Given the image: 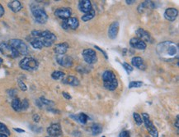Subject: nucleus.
Returning <instances> with one entry per match:
<instances>
[{
	"label": "nucleus",
	"mask_w": 179,
	"mask_h": 137,
	"mask_svg": "<svg viewBox=\"0 0 179 137\" xmlns=\"http://www.w3.org/2000/svg\"><path fill=\"white\" fill-rule=\"evenodd\" d=\"M29 108V101L27 98H24L22 101V104H21V110H26L27 108Z\"/></svg>",
	"instance_id": "72a5a7b5"
},
{
	"label": "nucleus",
	"mask_w": 179,
	"mask_h": 137,
	"mask_svg": "<svg viewBox=\"0 0 179 137\" xmlns=\"http://www.w3.org/2000/svg\"><path fill=\"white\" fill-rule=\"evenodd\" d=\"M47 133L49 134L50 137H58L61 136L62 134V130L61 127L59 123H53L51 124L49 127L47 128Z\"/></svg>",
	"instance_id": "f8f14e48"
},
{
	"label": "nucleus",
	"mask_w": 179,
	"mask_h": 137,
	"mask_svg": "<svg viewBox=\"0 0 179 137\" xmlns=\"http://www.w3.org/2000/svg\"><path fill=\"white\" fill-rule=\"evenodd\" d=\"M8 7L13 12H20L21 10L22 9V4L21 3V2L18 1V0H13V1L9 2L8 3Z\"/></svg>",
	"instance_id": "6ab92c4d"
},
{
	"label": "nucleus",
	"mask_w": 179,
	"mask_h": 137,
	"mask_svg": "<svg viewBox=\"0 0 179 137\" xmlns=\"http://www.w3.org/2000/svg\"><path fill=\"white\" fill-rule=\"evenodd\" d=\"M150 3H151L150 1H144V3H140L139 5V7H138V12H139V13H143L144 11L149 8V5Z\"/></svg>",
	"instance_id": "cd10ccee"
},
{
	"label": "nucleus",
	"mask_w": 179,
	"mask_h": 137,
	"mask_svg": "<svg viewBox=\"0 0 179 137\" xmlns=\"http://www.w3.org/2000/svg\"><path fill=\"white\" fill-rule=\"evenodd\" d=\"M19 67L24 71L32 72L38 68L39 63L36 59L31 58V57H26L22 59L19 63Z\"/></svg>",
	"instance_id": "7ed1b4c3"
},
{
	"label": "nucleus",
	"mask_w": 179,
	"mask_h": 137,
	"mask_svg": "<svg viewBox=\"0 0 179 137\" xmlns=\"http://www.w3.org/2000/svg\"><path fill=\"white\" fill-rule=\"evenodd\" d=\"M48 111L52 112V113H59L58 110H55V109H53V108H48Z\"/></svg>",
	"instance_id": "49530a36"
},
{
	"label": "nucleus",
	"mask_w": 179,
	"mask_h": 137,
	"mask_svg": "<svg viewBox=\"0 0 179 137\" xmlns=\"http://www.w3.org/2000/svg\"><path fill=\"white\" fill-rule=\"evenodd\" d=\"M94 48H96V49H98V50H99L100 52H102V54H103V55L105 56V59H108V56H107V53L105 52L103 49H102L100 47H98V45H94Z\"/></svg>",
	"instance_id": "58836bf2"
},
{
	"label": "nucleus",
	"mask_w": 179,
	"mask_h": 137,
	"mask_svg": "<svg viewBox=\"0 0 179 137\" xmlns=\"http://www.w3.org/2000/svg\"><path fill=\"white\" fill-rule=\"evenodd\" d=\"M36 104L37 105V107H38V108H41L43 106H44V105L41 103V102L40 101V99H36Z\"/></svg>",
	"instance_id": "37998d69"
},
{
	"label": "nucleus",
	"mask_w": 179,
	"mask_h": 137,
	"mask_svg": "<svg viewBox=\"0 0 179 137\" xmlns=\"http://www.w3.org/2000/svg\"><path fill=\"white\" fill-rule=\"evenodd\" d=\"M61 26L64 30H76L79 26V21L76 17H70L68 19L63 20Z\"/></svg>",
	"instance_id": "1a4fd4ad"
},
{
	"label": "nucleus",
	"mask_w": 179,
	"mask_h": 137,
	"mask_svg": "<svg viewBox=\"0 0 179 137\" xmlns=\"http://www.w3.org/2000/svg\"><path fill=\"white\" fill-rule=\"evenodd\" d=\"M119 137H130V135L128 131H123L120 133Z\"/></svg>",
	"instance_id": "e433bc0d"
},
{
	"label": "nucleus",
	"mask_w": 179,
	"mask_h": 137,
	"mask_svg": "<svg viewBox=\"0 0 179 137\" xmlns=\"http://www.w3.org/2000/svg\"><path fill=\"white\" fill-rule=\"evenodd\" d=\"M62 95L64 96V98H66V99H71L72 98V96L70 95V94L68 93V92H65V91H64V92H62Z\"/></svg>",
	"instance_id": "ea45409f"
},
{
	"label": "nucleus",
	"mask_w": 179,
	"mask_h": 137,
	"mask_svg": "<svg viewBox=\"0 0 179 137\" xmlns=\"http://www.w3.org/2000/svg\"><path fill=\"white\" fill-rule=\"evenodd\" d=\"M5 13V10H4V8L2 4H0V17H2L3 15Z\"/></svg>",
	"instance_id": "79ce46f5"
},
{
	"label": "nucleus",
	"mask_w": 179,
	"mask_h": 137,
	"mask_svg": "<svg viewBox=\"0 0 179 137\" xmlns=\"http://www.w3.org/2000/svg\"><path fill=\"white\" fill-rule=\"evenodd\" d=\"M31 12L33 17L35 18L36 21L39 24H45L48 20V15L45 11L40 8H31Z\"/></svg>",
	"instance_id": "423d86ee"
},
{
	"label": "nucleus",
	"mask_w": 179,
	"mask_h": 137,
	"mask_svg": "<svg viewBox=\"0 0 179 137\" xmlns=\"http://www.w3.org/2000/svg\"><path fill=\"white\" fill-rule=\"evenodd\" d=\"M125 2H126L127 4H132V3H134L135 1L134 0H125Z\"/></svg>",
	"instance_id": "a18cd8bd"
},
{
	"label": "nucleus",
	"mask_w": 179,
	"mask_h": 137,
	"mask_svg": "<svg viewBox=\"0 0 179 137\" xmlns=\"http://www.w3.org/2000/svg\"><path fill=\"white\" fill-rule=\"evenodd\" d=\"M0 133L5 134L7 136L10 135V131L8 130V128L6 127V125L2 123H0Z\"/></svg>",
	"instance_id": "7c9ffc66"
},
{
	"label": "nucleus",
	"mask_w": 179,
	"mask_h": 137,
	"mask_svg": "<svg viewBox=\"0 0 179 137\" xmlns=\"http://www.w3.org/2000/svg\"><path fill=\"white\" fill-rule=\"evenodd\" d=\"M39 99H40V101L43 105H46V106H50H50H53L55 104V103L53 101H51L50 99H47L45 97H40Z\"/></svg>",
	"instance_id": "c756f323"
},
{
	"label": "nucleus",
	"mask_w": 179,
	"mask_h": 137,
	"mask_svg": "<svg viewBox=\"0 0 179 137\" xmlns=\"http://www.w3.org/2000/svg\"><path fill=\"white\" fill-rule=\"evenodd\" d=\"M65 74L63 72H60V71H55L53 72L51 74V77L52 79H54L55 81H58V80H63L65 77Z\"/></svg>",
	"instance_id": "bb28decb"
},
{
	"label": "nucleus",
	"mask_w": 179,
	"mask_h": 137,
	"mask_svg": "<svg viewBox=\"0 0 179 137\" xmlns=\"http://www.w3.org/2000/svg\"><path fill=\"white\" fill-rule=\"evenodd\" d=\"M102 137H106V136H102Z\"/></svg>",
	"instance_id": "603ef678"
},
{
	"label": "nucleus",
	"mask_w": 179,
	"mask_h": 137,
	"mask_svg": "<svg viewBox=\"0 0 179 137\" xmlns=\"http://www.w3.org/2000/svg\"><path fill=\"white\" fill-rule=\"evenodd\" d=\"M45 137H50V136H45Z\"/></svg>",
	"instance_id": "3c124183"
},
{
	"label": "nucleus",
	"mask_w": 179,
	"mask_h": 137,
	"mask_svg": "<svg viewBox=\"0 0 179 137\" xmlns=\"http://www.w3.org/2000/svg\"><path fill=\"white\" fill-rule=\"evenodd\" d=\"M17 83H18V85H19V87H20V89L22 91H26V90L27 89L26 85L22 80H18V81H17Z\"/></svg>",
	"instance_id": "f704fd0d"
},
{
	"label": "nucleus",
	"mask_w": 179,
	"mask_h": 137,
	"mask_svg": "<svg viewBox=\"0 0 179 137\" xmlns=\"http://www.w3.org/2000/svg\"><path fill=\"white\" fill-rule=\"evenodd\" d=\"M21 104H22V101L20 100V98H14L12 101V108L14 111L19 112L21 111Z\"/></svg>",
	"instance_id": "393cba45"
},
{
	"label": "nucleus",
	"mask_w": 179,
	"mask_h": 137,
	"mask_svg": "<svg viewBox=\"0 0 179 137\" xmlns=\"http://www.w3.org/2000/svg\"><path fill=\"white\" fill-rule=\"evenodd\" d=\"M72 10L70 8H60L55 11V17L62 20H66L71 17Z\"/></svg>",
	"instance_id": "9b49d317"
},
{
	"label": "nucleus",
	"mask_w": 179,
	"mask_h": 137,
	"mask_svg": "<svg viewBox=\"0 0 179 137\" xmlns=\"http://www.w3.org/2000/svg\"><path fill=\"white\" fill-rule=\"evenodd\" d=\"M9 45H11L16 51L19 54V55L26 56L28 54V47L24 41L19 39H12L9 40Z\"/></svg>",
	"instance_id": "20e7f679"
},
{
	"label": "nucleus",
	"mask_w": 179,
	"mask_h": 137,
	"mask_svg": "<svg viewBox=\"0 0 179 137\" xmlns=\"http://www.w3.org/2000/svg\"><path fill=\"white\" fill-rule=\"evenodd\" d=\"M95 14H96L95 10L92 9L91 11H90L89 12L85 13L84 15H83V16H82V17H81V19H82L83 21L87 22V21H90V20L93 19V18L95 17Z\"/></svg>",
	"instance_id": "b1692460"
},
{
	"label": "nucleus",
	"mask_w": 179,
	"mask_h": 137,
	"mask_svg": "<svg viewBox=\"0 0 179 137\" xmlns=\"http://www.w3.org/2000/svg\"><path fill=\"white\" fill-rule=\"evenodd\" d=\"M133 118H134V120L135 123L138 125V126H140L142 123H143V120H142V118L141 116L139 115V113H133Z\"/></svg>",
	"instance_id": "2f4dec72"
},
{
	"label": "nucleus",
	"mask_w": 179,
	"mask_h": 137,
	"mask_svg": "<svg viewBox=\"0 0 179 137\" xmlns=\"http://www.w3.org/2000/svg\"><path fill=\"white\" fill-rule=\"evenodd\" d=\"M102 81L103 85L107 90L113 91L118 86V81L116 77V75L111 71H105L102 74Z\"/></svg>",
	"instance_id": "f03ea898"
},
{
	"label": "nucleus",
	"mask_w": 179,
	"mask_h": 137,
	"mask_svg": "<svg viewBox=\"0 0 179 137\" xmlns=\"http://www.w3.org/2000/svg\"><path fill=\"white\" fill-rule=\"evenodd\" d=\"M62 81H63V83L70 85H72V86H78L79 85V79L77 78V77H75V76H67L66 78L63 79Z\"/></svg>",
	"instance_id": "412c9836"
},
{
	"label": "nucleus",
	"mask_w": 179,
	"mask_h": 137,
	"mask_svg": "<svg viewBox=\"0 0 179 137\" xmlns=\"http://www.w3.org/2000/svg\"><path fill=\"white\" fill-rule=\"evenodd\" d=\"M13 130L18 133H25V130L23 129H21V128H13Z\"/></svg>",
	"instance_id": "c03bdc74"
},
{
	"label": "nucleus",
	"mask_w": 179,
	"mask_h": 137,
	"mask_svg": "<svg viewBox=\"0 0 179 137\" xmlns=\"http://www.w3.org/2000/svg\"><path fill=\"white\" fill-rule=\"evenodd\" d=\"M178 16V11L175 8H167L164 12V17L169 21H174Z\"/></svg>",
	"instance_id": "4468645a"
},
{
	"label": "nucleus",
	"mask_w": 179,
	"mask_h": 137,
	"mask_svg": "<svg viewBox=\"0 0 179 137\" xmlns=\"http://www.w3.org/2000/svg\"><path fill=\"white\" fill-rule=\"evenodd\" d=\"M120 24L118 21H113L110 25L108 28V37L111 39H115L117 37V34L119 32Z\"/></svg>",
	"instance_id": "ddd939ff"
},
{
	"label": "nucleus",
	"mask_w": 179,
	"mask_h": 137,
	"mask_svg": "<svg viewBox=\"0 0 179 137\" xmlns=\"http://www.w3.org/2000/svg\"><path fill=\"white\" fill-rule=\"evenodd\" d=\"M31 45L36 49H41L43 48V44L41 42L40 39H38V38H33L32 39L30 40Z\"/></svg>",
	"instance_id": "4be33fe9"
},
{
	"label": "nucleus",
	"mask_w": 179,
	"mask_h": 137,
	"mask_svg": "<svg viewBox=\"0 0 179 137\" xmlns=\"http://www.w3.org/2000/svg\"><path fill=\"white\" fill-rule=\"evenodd\" d=\"M31 129L32 131H34L36 133H40L42 131V128L39 127H36V126H31Z\"/></svg>",
	"instance_id": "c9c22d12"
},
{
	"label": "nucleus",
	"mask_w": 179,
	"mask_h": 137,
	"mask_svg": "<svg viewBox=\"0 0 179 137\" xmlns=\"http://www.w3.org/2000/svg\"><path fill=\"white\" fill-rule=\"evenodd\" d=\"M56 61H57V63L60 64L61 67H66V68L72 67L73 63H74L73 59L70 56L65 55V54L56 55Z\"/></svg>",
	"instance_id": "9d476101"
},
{
	"label": "nucleus",
	"mask_w": 179,
	"mask_h": 137,
	"mask_svg": "<svg viewBox=\"0 0 179 137\" xmlns=\"http://www.w3.org/2000/svg\"><path fill=\"white\" fill-rule=\"evenodd\" d=\"M79 8L84 13H88L93 9L92 3L89 0H80L79 2Z\"/></svg>",
	"instance_id": "f3484780"
},
{
	"label": "nucleus",
	"mask_w": 179,
	"mask_h": 137,
	"mask_svg": "<svg viewBox=\"0 0 179 137\" xmlns=\"http://www.w3.org/2000/svg\"><path fill=\"white\" fill-rule=\"evenodd\" d=\"M88 120V116L84 113H81L78 115H76V121L79 122L81 124H86Z\"/></svg>",
	"instance_id": "a878e982"
},
{
	"label": "nucleus",
	"mask_w": 179,
	"mask_h": 137,
	"mask_svg": "<svg viewBox=\"0 0 179 137\" xmlns=\"http://www.w3.org/2000/svg\"><path fill=\"white\" fill-rule=\"evenodd\" d=\"M3 59H1V58H0V66H1L2 64H3Z\"/></svg>",
	"instance_id": "8fccbe9b"
},
{
	"label": "nucleus",
	"mask_w": 179,
	"mask_h": 137,
	"mask_svg": "<svg viewBox=\"0 0 179 137\" xmlns=\"http://www.w3.org/2000/svg\"><path fill=\"white\" fill-rule=\"evenodd\" d=\"M0 52L4 56L11 59H17V57H19V54L11 45L7 43L0 44Z\"/></svg>",
	"instance_id": "0eeeda50"
},
{
	"label": "nucleus",
	"mask_w": 179,
	"mask_h": 137,
	"mask_svg": "<svg viewBox=\"0 0 179 137\" xmlns=\"http://www.w3.org/2000/svg\"><path fill=\"white\" fill-rule=\"evenodd\" d=\"M135 34L137 35V38L141 39L142 41H144V43L151 41V35L145 30L142 29V28H139V29L135 30Z\"/></svg>",
	"instance_id": "dca6fc26"
},
{
	"label": "nucleus",
	"mask_w": 179,
	"mask_h": 137,
	"mask_svg": "<svg viewBox=\"0 0 179 137\" xmlns=\"http://www.w3.org/2000/svg\"><path fill=\"white\" fill-rule=\"evenodd\" d=\"M143 85V82L142 81H131L130 82L129 85H128V88L132 89V88H139Z\"/></svg>",
	"instance_id": "c85d7f7f"
},
{
	"label": "nucleus",
	"mask_w": 179,
	"mask_h": 137,
	"mask_svg": "<svg viewBox=\"0 0 179 137\" xmlns=\"http://www.w3.org/2000/svg\"><path fill=\"white\" fill-rule=\"evenodd\" d=\"M91 131H92V133L93 136H98L99 134L102 132V126L98 123H95L92 126Z\"/></svg>",
	"instance_id": "5701e85b"
},
{
	"label": "nucleus",
	"mask_w": 179,
	"mask_h": 137,
	"mask_svg": "<svg viewBox=\"0 0 179 137\" xmlns=\"http://www.w3.org/2000/svg\"><path fill=\"white\" fill-rule=\"evenodd\" d=\"M176 127L178 128V116H177V118H176V124H175Z\"/></svg>",
	"instance_id": "de8ad7c7"
},
{
	"label": "nucleus",
	"mask_w": 179,
	"mask_h": 137,
	"mask_svg": "<svg viewBox=\"0 0 179 137\" xmlns=\"http://www.w3.org/2000/svg\"><path fill=\"white\" fill-rule=\"evenodd\" d=\"M130 45L134 48V49H139V50H144L147 47L146 43H144V41H142L141 39H138L137 37L131 38L130 40Z\"/></svg>",
	"instance_id": "2eb2a0df"
},
{
	"label": "nucleus",
	"mask_w": 179,
	"mask_h": 137,
	"mask_svg": "<svg viewBox=\"0 0 179 137\" xmlns=\"http://www.w3.org/2000/svg\"><path fill=\"white\" fill-rule=\"evenodd\" d=\"M83 58L88 64H94L98 62V56L97 53L93 49H86L83 51Z\"/></svg>",
	"instance_id": "6e6552de"
},
{
	"label": "nucleus",
	"mask_w": 179,
	"mask_h": 137,
	"mask_svg": "<svg viewBox=\"0 0 179 137\" xmlns=\"http://www.w3.org/2000/svg\"><path fill=\"white\" fill-rule=\"evenodd\" d=\"M142 120H143V123L145 125L146 129L149 131L150 136L152 137H159V131H158L157 128L154 127L153 123L151 122L148 113H142Z\"/></svg>",
	"instance_id": "39448f33"
},
{
	"label": "nucleus",
	"mask_w": 179,
	"mask_h": 137,
	"mask_svg": "<svg viewBox=\"0 0 179 137\" xmlns=\"http://www.w3.org/2000/svg\"><path fill=\"white\" fill-rule=\"evenodd\" d=\"M70 48V45L68 43L64 42V43H60V44H56L54 48V51L57 55H63L66 54V52L68 51V49Z\"/></svg>",
	"instance_id": "a211bd4d"
},
{
	"label": "nucleus",
	"mask_w": 179,
	"mask_h": 137,
	"mask_svg": "<svg viewBox=\"0 0 179 137\" xmlns=\"http://www.w3.org/2000/svg\"><path fill=\"white\" fill-rule=\"evenodd\" d=\"M157 54L164 61H171L178 57V45L172 41H164L157 45Z\"/></svg>",
	"instance_id": "f257e3e1"
},
{
	"label": "nucleus",
	"mask_w": 179,
	"mask_h": 137,
	"mask_svg": "<svg viewBox=\"0 0 179 137\" xmlns=\"http://www.w3.org/2000/svg\"><path fill=\"white\" fill-rule=\"evenodd\" d=\"M32 118H33V120H34V122H35V123H39V122H40V118L38 114H34V115H33V117H32Z\"/></svg>",
	"instance_id": "a19ab883"
},
{
	"label": "nucleus",
	"mask_w": 179,
	"mask_h": 137,
	"mask_svg": "<svg viewBox=\"0 0 179 137\" xmlns=\"http://www.w3.org/2000/svg\"><path fill=\"white\" fill-rule=\"evenodd\" d=\"M17 90L16 89H8V95L9 96H11V97H15L16 95H17Z\"/></svg>",
	"instance_id": "4c0bfd02"
},
{
	"label": "nucleus",
	"mask_w": 179,
	"mask_h": 137,
	"mask_svg": "<svg viewBox=\"0 0 179 137\" xmlns=\"http://www.w3.org/2000/svg\"><path fill=\"white\" fill-rule=\"evenodd\" d=\"M0 137H8L5 134H3V133H0Z\"/></svg>",
	"instance_id": "09e8293b"
},
{
	"label": "nucleus",
	"mask_w": 179,
	"mask_h": 137,
	"mask_svg": "<svg viewBox=\"0 0 179 137\" xmlns=\"http://www.w3.org/2000/svg\"><path fill=\"white\" fill-rule=\"evenodd\" d=\"M122 67H124V69L125 70V72H127V74H130L133 72V70H134V68L132 67V66L130 65L129 63H122Z\"/></svg>",
	"instance_id": "473e14b6"
},
{
	"label": "nucleus",
	"mask_w": 179,
	"mask_h": 137,
	"mask_svg": "<svg viewBox=\"0 0 179 137\" xmlns=\"http://www.w3.org/2000/svg\"><path fill=\"white\" fill-rule=\"evenodd\" d=\"M131 63L132 66H134V67H137L140 70H144L145 69V64L144 63V60L140 57H134L131 59Z\"/></svg>",
	"instance_id": "aec40b11"
}]
</instances>
